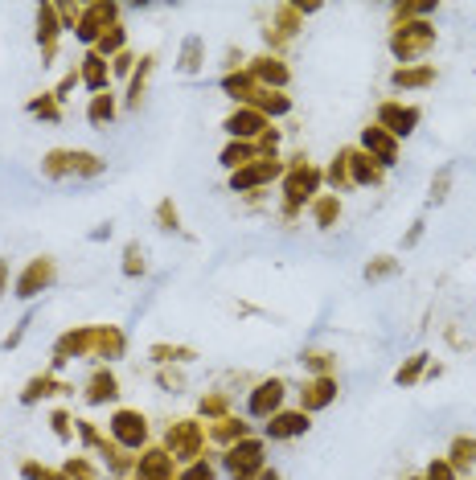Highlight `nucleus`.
I'll list each match as a JSON object with an SVG mask.
<instances>
[{"label": "nucleus", "instance_id": "1", "mask_svg": "<svg viewBox=\"0 0 476 480\" xmlns=\"http://www.w3.org/2000/svg\"><path fill=\"white\" fill-rule=\"evenodd\" d=\"M226 468L234 480H251V472H263V443L247 439V443H234L230 456H226Z\"/></svg>", "mask_w": 476, "mask_h": 480}, {"label": "nucleus", "instance_id": "2", "mask_svg": "<svg viewBox=\"0 0 476 480\" xmlns=\"http://www.w3.org/2000/svg\"><path fill=\"white\" fill-rule=\"evenodd\" d=\"M378 128L386 131V135H411L415 124H419V111L415 107H398V103H386L382 111H378Z\"/></svg>", "mask_w": 476, "mask_h": 480}, {"label": "nucleus", "instance_id": "3", "mask_svg": "<svg viewBox=\"0 0 476 480\" xmlns=\"http://www.w3.org/2000/svg\"><path fill=\"white\" fill-rule=\"evenodd\" d=\"M432 42H435L432 25H407V29L394 38V53H398V58H415V53H423Z\"/></svg>", "mask_w": 476, "mask_h": 480}, {"label": "nucleus", "instance_id": "4", "mask_svg": "<svg viewBox=\"0 0 476 480\" xmlns=\"http://www.w3.org/2000/svg\"><path fill=\"white\" fill-rule=\"evenodd\" d=\"M111 431H115V439H120L124 447H140L144 436H148V427H144V419H140L136 411H120V415L111 419Z\"/></svg>", "mask_w": 476, "mask_h": 480}, {"label": "nucleus", "instance_id": "5", "mask_svg": "<svg viewBox=\"0 0 476 480\" xmlns=\"http://www.w3.org/2000/svg\"><path fill=\"white\" fill-rule=\"evenodd\" d=\"M275 173H279V165H275V160H259V165H247V169H238V173L230 176V185L243 193V189H251V185H263V181H271Z\"/></svg>", "mask_w": 476, "mask_h": 480}, {"label": "nucleus", "instance_id": "6", "mask_svg": "<svg viewBox=\"0 0 476 480\" xmlns=\"http://www.w3.org/2000/svg\"><path fill=\"white\" fill-rule=\"evenodd\" d=\"M263 128H267V124H263V115H259V111H251V107H247V111H234V115L226 119V131H230V135H238V140H251V135H259Z\"/></svg>", "mask_w": 476, "mask_h": 480}, {"label": "nucleus", "instance_id": "7", "mask_svg": "<svg viewBox=\"0 0 476 480\" xmlns=\"http://www.w3.org/2000/svg\"><path fill=\"white\" fill-rule=\"evenodd\" d=\"M279 398H284V386H279V382H263L259 390L251 394V415H255V419H267V415L279 406Z\"/></svg>", "mask_w": 476, "mask_h": 480}, {"label": "nucleus", "instance_id": "8", "mask_svg": "<svg viewBox=\"0 0 476 480\" xmlns=\"http://www.w3.org/2000/svg\"><path fill=\"white\" fill-rule=\"evenodd\" d=\"M308 431V415H275L271 423H267V436L271 439H292V436H304Z\"/></svg>", "mask_w": 476, "mask_h": 480}, {"label": "nucleus", "instance_id": "9", "mask_svg": "<svg viewBox=\"0 0 476 480\" xmlns=\"http://www.w3.org/2000/svg\"><path fill=\"white\" fill-rule=\"evenodd\" d=\"M361 144H366V152H374L382 165H394V140H390L382 128H366V135H361Z\"/></svg>", "mask_w": 476, "mask_h": 480}, {"label": "nucleus", "instance_id": "10", "mask_svg": "<svg viewBox=\"0 0 476 480\" xmlns=\"http://www.w3.org/2000/svg\"><path fill=\"white\" fill-rule=\"evenodd\" d=\"M312 189H316V173H308V169H296V173L288 176V201L292 206H300L312 197Z\"/></svg>", "mask_w": 476, "mask_h": 480}, {"label": "nucleus", "instance_id": "11", "mask_svg": "<svg viewBox=\"0 0 476 480\" xmlns=\"http://www.w3.org/2000/svg\"><path fill=\"white\" fill-rule=\"evenodd\" d=\"M197 439H202V431H197L193 423H181V427H173V431H169L173 456H193V452H197Z\"/></svg>", "mask_w": 476, "mask_h": 480}, {"label": "nucleus", "instance_id": "12", "mask_svg": "<svg viewBox=\"0 0 476 480\" xmlns=\"http://www.w3.org/2000/svg\"><path fill=\"white\" fill-rule=\"evenodd\" d=\"M169 468H173V456H169V452H148V456L140 460V477L144 480H165Z\"/></svg>", "mask_w": 476, "mask_h": 480}, {"label": "nucleus", "instance_id": "13", "mask_svg": "<svg viewBox=\"0 0 476 480\" xmlns=\"http://www.w3.org/2000/svg\"><path fill=\"white\" fill-rule=\"evenodd\" d=\"M49 283V263H33L29 271H25V279H21V288H17V296H38V288Z\"/></svg>", "mask_w": 476, "mask_h": 480}, {"label": "nucleus", "instance_id": "14", "mask_svg": "<svg viewBox=\"0 0 476 480\" xmlns=\"http://www.w3.org/2000/svg\"><path fill=\"white\" fill-rule=\"evenodd\" d=\"M333 382H329V378H320V382H312V386H308V394H304V406H308V411H320V406H329V402H333Z\"/></svg>", "mask_w": 476, "mask_h": 480}, {"label": "nucleus", "instance_id": "15", "mask_svg": "<svg viewBox=\"0 0 476 480\" xmlns=\"http://www.w3.org/2000/svg\"><path fill=\"white\" fill-rule=\"evenodd\" d=\"M83 83L90 90H103L107 87V66H103V58L99 53H87V66H83Z\"/></svg>", "mask_w": 476, "mask_h": 480}, {"label": "nucleus", "instance_id": "16", "mask_svg": "<svg viewBox=\"0 0 476 480\" xmlns=\"http://www.w3.org/2000/svg\"><path fill=\"white\" fill-rule=\"evenodd\" d=\"M452 468H473L476 464V439H456L452 443Z\"/></svg>", "mask_w": 476, "mask_h": 480}, {"label": "nucleus", "instance_id": "17", "mask_svg": "<svg viewBox=\"0 0 476 480\" xmlns=\"http://www.w3.org/2000/svg\"><path fill=\"white\" fill-rule=\"evenodd\" d=\"M435 78V70L432 66H415V70H394V83L398 87H427Z\"/></svg>", "mask_w": 476, "mask_h": 480}, {"label": "nucleus", "instance_id": "18", "mask_svg": "<svg viewBox=\"0 0 476 480\" xmlns=\"http://www.w3.org/2000/svg\"><path fill=\"white\" fill-rule=\"evenodd\" d=\"M255 74H259L263 83H275V87H284V83H288V70H284V66H279L275 58H259Z\"/></svg>", "mask_w": 476, "mask_h": 480}, {"label": "nucleus", "instance_id": "19", "mask_svg": "<svg viewBox=\"0 0 476 480\" xmlns=\"http://www.w3.org/2000/svg\"><path fill=\"white\" fill-rule=\"evenodd\" d=\"M181 70H185V74L202 70V38H189V42H185V49H181Z\"/></svg>", "mask_w": 476, "mask_h": 480}, {"label": "nucleus", "instance_id": "20", "mask_svg": "<svg viewBox=\"0 0 476 480\" xmlns=\"http://www.w3.org/2000/svg\"><path fill=\"white\" fill-rule=\"evenodd\" d=\"M111 115H115L111 94H95L90 99V124H111Z\"/></svg>", "mask_w": 476, "mask_h": 480}, {"label": "nucleus", "instance_id": "21", "mask_svg": "<svg viewBox=\"0 0 476 480\" xmlns=\"http://www.w3.org/2000/svg\"><path fill=\"white\" fill-rule=\"evenodd\" d=\"M423 365H427V353H415V357H411V361H407V365L394 374V382H398V386H411V382L423 374Z\"/></svg>", "mask_w": 476, "mask_h": 480}, {"label": "nucleus", "instance_id": "22", "mask_svg": "<svg viewBox=\"0 0 476 480\" xmlns=\"http://www.w3.org/2000/svg\"><path fill=\"white\" fill-rule=\"evenodd\" d=\"M90 402H103V398H115V378L111 374H99L95 382H90Z\"/></svg>", "mask_w": 476, "mask_h": 480}, {"label": "nucleus", "instance_id": "23", "mask_svg": "<svg viewBox=\"0 0 476 480\" xmlns=\"http://www.w3.org/2000/svg\"><path fill=\"white\" fill-rule=\"evenodd\" d=\"M349 160H353V181H357V185H374V181H378V169H374L366 156H349Z\"/></svg>", "mask_w": 476, "mask_h": 480}, {"label": "nucleus", "instance_id": "24", "mask_svg": "<svg viewBox=\"0 0 476 480\" xmlns=\"http://www.w3.org/2000/svg\"><path fill=\"white\" fill-rule=\"evenodd\" d=\"M120 45H124V29H120V25H111V29L99 38V58H103V53H115Z\"/></svg>", "mask_w": 476, "mask_h": 480}, {"label": "nucleus", "instance_id": "25", "mask_svg": "<svg viewBox=\"0 0 476 480\" xmlns=\"http://www.w3.org/2000/svg\"><path fill=\"white\" fill-rule=\"evenodd\" d=\"M140 271H144V251L131 242L128 251H124V275H140Z\"/></svg>", "mask_w": 476, "mask_h": 480}, {"label": "nucleus", "instance_id": "26", "mask_svg": "<svg viewBox=\"0 0 476 480\" xmlns=\"http://www.w3.org/2000/svg\"><path fill=\"white\" fill-rule=\"evenodd\" d=\"M148 74H152V58H144L140 74L131 78V103H140V94H144V83H148Z\"/></svg>", "mask_w": 476, "mask_h": 480}, {"label": "nucleus", "instance_id": "27", "mask_svg": "<svg viewBox=\"0 0 476 480\" xmlns=\"http://www.w3.org/2000/svg\"><path fill=\"white\" fill-rule=\"evenodd\" d=\"M333 218H337V197H325V201H316V222H320V226H329Z\"/></svg>", "mask_w": 476, "mask_h": 480}, {"label": "nucleus", "instance_id": "28", "mask_svg": "<svg viewBox=\"0 0 476 480\" xmlns=\"http://www.w3.org/2000/svg\"><path fill=\"white\" fill-rule=\"evenodd\" d=\"M423 480H456V468L448 464V460H435L432 468H427V477Z\"/></svg>", "mask_w": 476, "mask_h": 480}, {"label": "nucleus", "instance_id": "29", "mask_svg": "<svg viewBox=\"0 0 476 480\" xmlns=\"http://www.w3.org/2000/svg\"><path fill=\"white\" fill-rule=\"evenodd\" d=\"M222 87L230 90V94H234V99H238V94H243V99H247V90H251V78H247V74H230V78H226V83H222Z\"/></svg>", "mask_w": 476, "mask_h": 480}, {"label": "nucleus", "instance_id": "30", "mask_svg": "<svg viewBox=\"0 0 476 480\" xmlns=\"http://www.w3.org/2000/svg\"><path fill=\"white\" fill-rule=\"evenodd\" d=\"M448 181H452V169H439V176L432 181V201H443V197H448Z\"/></svg>", "mask_w": 476, "mask_h": 480}, {"label": "nucleus", "instance_id": "31", "mask_svg": "<svg viewBox=\"0 0 476 480\" xmlns=\"http://www.w3.org/2000/svg\"><path fill=\"white\" fill-rule=\"evenodd\" d=\"M263 111H271V115H284L288 111V99L284 94H271V99H259V115Z\"/></svg>", "mask_w": 476, "mask_h": 480}, {"label": "nucleus", "instance_id": "32", "mask_svg": "<svg viewBox=\"0 0 476 480\" xmlns=\"http://www.w3.org/2000/svg\"><path fill=\"white\" fill-rule=\"evenodd\" d=\"M152 353H156L161 361H189V357H193L189 349H169V345H156Z\"/></svg>", "mask_w": 476, "mask_h": 480}, {"label": "nucleus", "instance_id": "33", "mask_svg": "<svg viewBox=\"0 0 476 480\" xmlns=\"http://www.w3.org/2000/svg\"><path fill=\"white\" fill-rule=\"evenodd\" d=\"M390 271H394V259H378L374 267H366V275H370V279H382V275H390Z\"/></svg>", "mask_w": 476, "mask_h": 480}, {"label": "nucleus", "instance_id": "34", "mask_svg": "<svg viewBox=\"0 0 476 480\" xmlns=\"http://www.w3.org/2000/svg\"><path fill=\"white\" fill-rule=\"evenodd\" d=\"M181 480H214V472H210L206 464H193V468H189V472H185Z\"/></svg>", "mask_w": 476, "mask_h": 480}, {"label": "nucleus", "instance_id": "35", "mask_svg": "<svg viewBox=\"0 0 476 480\" xmlns=\"http://www.w3.org/2000/svg\"><path fill=\"white\" fill-rule=\"evenodd\" d=\"M161 222H165V230H177V210L169 206V201L161 206Z\"/></svg>", "mask_w": 476, "mask_h": 480}, {"label": "nucleus", "instance_id": "36", "mask_svg": "<svg viewBox=\"0 0 476 480\" xmlns=\"http://www.w3.org/2000/svg\"><path fill=\"white\" fill-rule=\"evenodd\" d=\"M419 238H423V222H415V226H411V234H407V238H402V247H415V242H419Z\"/></svg>", "mask_w": 476, "mask_h": 480}, {"label": "nucleus", "instance_id": "37", "mask_svg": "<svg viewBox=\"0 0 476 480\" xmlns=\"http://www.w3.org/2000/svg\"><path fill=\"white\" fill-rule=\"evenodd\" d=\"M54 427H58V436H70V427H66V415H54Z\"/></svg>", "mask_w": 476, "mask_h": 480}, {"label": "nucleus", "instance_id": "38", "mask_svg": "<svg viewBox=\"0 0 476 480\" xmlns=\"http://www.w3.org/2000/svg\"><path fill=\"white\" fill-rule=\"evenodd\" d=\"M128 66H131V58H128V53H120V58H115V70H120V74H128Z\"/></svg>", "mask_w": 476, "mask_h": 480}, {"label": "nucleus", "instance_id": "39", "mask_svg": "<svg viewBox=\"0 0 476 480\" xmlns=\"http://www.w3.org/2000/svg\"><path fill=\"white\" fill-rule=\"evenodd\" d=\"M4 271H8V263L0 259V296H4Z\"/></svg>", "mask_w": 476, "mask_h": 480}, {"label": "nucleus", "instance_id": "40", "mask_svg": "<svg viewBox=\"0 0 476 480\" xmlns=\"http://www.w3.org/2000/svg\"><path fill=\"white\" fill-rule=\"evenodd\" d=\"M259 480H279V472H267V468H263V472H259Z\"/></svg>", "mask_w": 476, "mask_h": 480}]
</instances>
